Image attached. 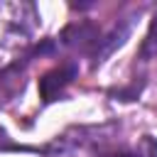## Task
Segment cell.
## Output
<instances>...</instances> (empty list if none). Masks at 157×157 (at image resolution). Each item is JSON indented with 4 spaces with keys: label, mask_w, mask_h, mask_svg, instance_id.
I'll use <instances>...</instances> for the list:
<instances>
[{
    "label": "cell",
    "mask_w": 157,
    "mask_h": 157,
    "mask_svg": "<svg viewBox=\"0 0 157 157\" xmlns=\"http://www.w3.org/2000/svg\"><path fill=\"white\" fill-rule=\"evenodd\" d=\"M74 76H76V64H74V61L61 64V66L47 71V74L39 78V93H42V98H44L47 103H49V101H56V98L64 93V88L74 81Z\"/></svg>",
    "instance_id": "1"
},
{
    "label": "cell",
    "mask_w": 157,
    "mask_h": 157,
    "mask_svg": "<svg viewBox=\"0 0 157 157\" xmlns=\"http://www.w3.org/2000/svg\"><path fill=\"white\" fill-rule=\"evenodd\" d=\"M128 34H130V27H128V25H123V27H118V25H115L110 34H105L103 39H98V49H96V54H93V61H96V64H101V61H103V56H105V54H110L115 47H120V44L125 42V37H128Z\"/></svg>",
    "instance_id": "2"
},
{
    "label": "cell",
    "mask_w": 157,
    "mask_h": 157,
    "mask_svg": "<svg viewBox=\"0 0 157 157\" xmlns=\"http://www.w3.org/2000/svg\"><path fill=\"white\" fill-rule=\"evenodd\" d=\"M140 54H142V59L157 56V15H155L152 22H150V29H147V37H145V42H142Z\"/></svg>",
    "instance_id": "3"
}]
</instances>
